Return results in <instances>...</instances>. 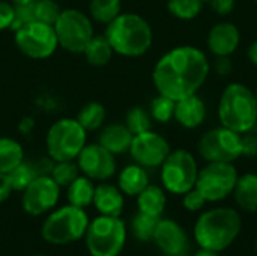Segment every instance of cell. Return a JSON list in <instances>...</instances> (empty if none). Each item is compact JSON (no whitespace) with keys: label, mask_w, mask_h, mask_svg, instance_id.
<instances>
[{"label":"cell","mask_w":257,"mask_h":256,"mask_svg":"<svg viewBox=\"0 0 257 256\" xmlns=\"http://www.w3.org/2000/svg\"><path fill=\"white\" fill-rule=\"evenodd\" d=\"M209 74L205 53L191 45H181L167 51L152 72L158 94L179 101L197 94Z\"/></svg>","instance_id":"cell-1"},{"label":"cell","mask_w":257,"mask_h":256,"mask_svg":"<svg viewBox=\"0 0 257 256\" xmlns=\"http://www.w3.org/2000/svg\"><path fill=\"white\" fill-rule=\"evenodd\" d=\"M105 38L108 39L114 53L125 57L143 56L152 45V29L149 23L139 14H119L107 24Z\"/></svg>","instance_id":"cell-2"},{"label":"cell","mask_w":257,"mask_h":256,"mask_svg":"<svg viewBox=\"0 0 257 256\" xmlns=\"http://www.w3.org/2000/svg\"><path fill=\"white\" fill-rule=\"evenodd\" d=\"M241 216L233 208H214L203 213L194 225V238L202 249L223 252L239 235Z\"/></svg>","instance_id":"cell-3"},{"label":"cell","mask_w":257,"mask_h":256,"mask_svg":"<svg viewBox=\"0 0 257 256\" xmlns=\"http://www.w3.org/2000/svg\"><path fill=\"white\" fill-rule=\"evenodd\" d=\"M218 118L223 127L244 134L257 122L256 94L242 83L229 84L218 103Z\"/></svg>","instance_id":"cell-4"},{"label":"cell","mask_w":257,"mask_h":256,"mask_svg":"<svg viewBox=\"0 0 257 256\" xmlns=\"http://www.w3.org/2000/svg\"><path fill=\"white\" fill-rule=\"evenodd\" d=\"M89 217L83 208L65 205L53 211L44 222L41 235L50 244H69L84 237Z\"/></svg>","instance_id":"cell-5"},{"label":"cell","mask_w":257,"mask_h":256,"mask_svg":"<svg viewBox=\"0 0 257 256\" xmlns=\"http://www.w3.org/2000/svg\"><path fill=\"white\" fill-rule=\"evenodd\" d=\"M87 143V131L77 119L60 118L47 133L45 146L48 157L54 161L75 160Z\"/></svg>","instance_id":"cell-6"},{"label":"cell","mask_w":257,"mask_h":256,"mask_svg":"<svg viewBox=\"0 0 257 256\" xmlns=\"http://www.w3.org/2000/svg\"><path fill=\"white\" fill-rule=\"evenodd\" d=\"M84 238L92 256H119L126 241V228L120 217L99 216L89 222Z\"/></svg>","instance_id":"cell-7"},{"label":"cell","mask_w":257,"mask_h":256,"mask_svg":"<svg viewBox=\"0 0 257 256\" xmlns=\"http://www.w3.org/2000/svg\"><path fill=\"white\" fill-rule=\"evenodd\" d=\"M53 26L59 45L72 54H83L95 35L92 20L78 9H62Z\"/></svg>","instance_id":"cell-8"},{"label":"cell","mask_w":257,"mask_h":256,"mask_svg":"<svg viewBox=\"0 0 257 256\" xmlns=\"http://www.w3.org/2000/svg\"><path fill=\"white\" fill-rule=\"evenodd\" d=\"M199 169L197 161L191 152L185 149L170 151L161 164V181L167 192L173 195H184L194 189Z\"/></svg>","instance_id":"cell-9"},{"label":"cell","mask_w":257,"mask_h":256,"mask_svg":"<svg viewBox=\"0 0 257 256\" xmlns=\"http://www.w3.org/2000/svg\"><path fill=\"white\" fill-rule=\"evenodd\" d=\"M14 41L24 56L39 60L53 56L59 47L54 26L41 21H30L17 29Z\"/></svg>","instance_id":"cell-10"},{"label":"cell","mask_w":257,"mask_h":256,"mask_svg":"<svg viewBox=\"0 0 257 256\" xmlns=\"http://www.w3.org/2000/svg\"><path fill=\"white\" fill-rule=\"evenodd\" d=\"M197 151L208 163H233L242 155L241 134L221 125L200 137Z\"/></svg>","instance_id":"cell-11"},{"label":"cell","mask_w":257,"mask_h":256,"mask_svg":"<svg viewBox=\"0 0 257 256\" xmlns=\"http://www.w3.org/2000/svg\"><path fill=\"white\" fill-rule=\"evenodd\" d=\"M238 181V170L233 163H208L199 170L196 189L202 193L206 202H218L226 199Z\"/></svg>","instance_id":"cell-12"},{"label":"cell","mask_w":257,"mask_h":256,"mask_svg":"<svg viewBox=\"0 0 257 256\" xmlns=\"http://www.w3.org/2000/svg\"><path fill=\"white\" fill-rule=\"evenodd\" d=\"M60 198V187L50 175H38L23 190V210L30 216H42L53 210Z\"/></svg>","instance_id":"cell-13"},{"label":"cell","mask_w":257,"mask_h":256,"mask_svg":"<svg viewBox=\"0 0 257 256\" xmlns=\"http://www.w3.org/2000/svg\"><path fill=\"white\" fill-rule=\"evenodd\" d=\"M128 152L137 164L143 167H158L170 154V145L163 136L149 130L133 137Z\"/></svg>","instance_id":"cell-14"},{"label":"cell","mask_w":257,"mask_h":256,"mask_svg":"<svg viewBox=\"0 0 257 256\" xmlns=\"http://www.w3.org/2000/svg\"><path fill=\"white\" fill-rule=\"evenodd\" d=\"M75 160L80 172L92 181L104 183L116 174L114 154L107 151L99 143H86Z\"/></svg>","instance_id":"cell-15"},{"label":"cell","mask_w":257,"mask_h":256,"mask_svg":"<svg viewBox=\"0 0 257 256\" xmlns=\"http://www.w3.org/2000/svg\"><path fill=\"white\" fill-rule=\"evenodd\" d=\"M152 240L167 256H184L188 247V238L184 228L170 219H160Z\"/></svg>","instance_id":"cell-16"},{"label":"cell","mask_w":257,"mask_h":256,"mask_svg":"<svg viewBox=\"0 0 257 256\" xmlns=\"http://www.w3.org/2000/svg\"><path fill=\"white\" fill-rule=\"evenodd\" d=\"M241 42L239 29L233 23H218L208 35V48L215 56H230Z\"/></svg>","instance_id":"cell-17"},{"label":"cell","mask_w":257,"mask_h":256,"mask_svg":"<svg viewBox=\"0 0 257 256\" xmlns=\"http://www.w3.org/2000/svg\"><path fill=\"white\" fill-rule=\"evenodd\" d=\"M179 125L184 128L193 130L203 124L206 118V106L202 98H199L196 94L190 95L187 98H182L176 101L175 104V116H173Z\"/></svg>","instance_id":"cell-18"},{"label":"cell","mask_w":257,"mask_h":256,"mask_svg":"<svg viewBox=\"0 0 257 256\" xmlns=\"http://www.w3.org/2000/svg\"><path fill=\"white\" fill-rule=\"evenodd\" d=\"M93 205L101 216L120 217L123 211V205H125L123 193L120 192L119 187L113 184L101 183L99 186L95 187Z\"/></svg>","instance_id":"cell-19"},{"label":"cell","mask_w":257,"mask_h":256,"mask_svg":"<svg viewBox=\"0 0 257 256\" xmlns=\"http://www.w3.org/2000/svg\"><path fill=\"white\" fill-rule=\"evenodd\" d=\"M134 134L125 124H108L105 125L98 137V143L111 154H125L130 151Z\"/></svg>","instance_id":"cell-20"},{"label":"cell","mask_w":257,"mask_h":256,"mask_svg":"<svg viewBox=\"0 0 257 256\" xmlns=\"http://www.w3.org/2000/svg\"><path fill=\"white\" fill-rule=\"evenodd\" d=\"M148 186H149L148 172L143 166L137 163L125 166L117 177V187L123 195L128 196H137Z\"/></svg>","instance_id":"cell-21"},{"label":"cell","mask_w":257,"mask_h":256,"mask_svg":"<svg viewBox=\"0 0 257 256\" xmlns=\"http://www.w3.org/2000/svg\"><path fill=\"white\" fill-rule=\"evenodd\" d=\"M233 195L236 204L244 211H257V174H245L238 177Z\"/></svg>","instance_id":"cell-22"},{"label":"cell","mask_w":257,"mask_h":256,"mask_svg":"<svg viewBox=\"0 0 257 256\" xmlns=\"http://www.w3.org/2000/svg\"><path fill=\"white\" fill-rule=\"evenodd\" d=\"M166 193L161 187L149 184L146 189H143L137 195V207L140 213L154 216V217H161V214L166 210Z\"/></svg>","instance_id":"cell-23"},{"label":"cell","mask_w":257,"mask_h":256,"mask_svg":"<svg viewBox=\"0 0 257 256\" xmlns=\"http://www.w3.org/2000/svg\"><path fill=\"white\" fill-rule=\"evenodd\" d=\"M66 198L68 202L78 208H86L93 204V195H95V186L93 181L87 177H77L68 187Z\"/></svg>","instance_id":"cell-24"},{"label":"cell","mask_w":257,"mask_h":256,"mask_svg":"<svg viewBox=\"0 0 257 256\" xmlns=\"http://www.w3.org/2000/svg\"><path fill=\"white\" fill-rule=\"evenodd\" d=\"M113 53L114 51H113L108 39L105 38V35H93V38L89 41V44L86 45V48L83 51L86 60L92 66L107 65L110 62Z\"/></svg>","instance_id":"cell-25"},{"label":"cell","mask_w":257,"mask_h":256,"mask_svg":"<svg viewBox=\"0 0 257 256\" xmlns=\"http://www.w3.org/2000/svg\"><path fill=\"white\" fill-rule=\"evenodd\" d=\"M24 160L21 143L12 137H0V174H9Z\"/></svg>","instance_id":"cell-26"},{"label":"cell","mask_w":257,"mask_h":256,"mask_svg":"<svg viewBox=\"0 0 257 256\" xmlns=\"http://www.w3.org/2000/svg\"><path fill=\"white\" fill-rule=\"evenodd\" d=\"M105 118H107L105 107L101 103L90 101L81 107V110L78 112L77 121L89 133V131H96V130L102 128Z\"/></svg>","instance_id":"cell-27"},{"label":"cell","mask_w":257,"mask_h":256,"mask_svg":"<svg viewBox=\"0 0 257 256\" xmlns=\"http://www.w3.org/2000/svg\"><path fill=\"white\" fill-rule=\"evenodd\" d=\"M89 12L92 20L107 26L122 12V0H90Z\"/></svg>","instance_id":"cell-28"},{"label":"cell","mask_w":257,"mask_h":256,"mask_svg":"<svg viewBox=\"0 0 257 256\" xmlns=\"http://www.w3.org/2000/svg\"><path fill=\"white\" fill-rule=\"evenodd\" d=\"M39 175L36 163H30V161H21L15 169H12L8 174V178L11 181L12 190L15 192H23L36 177Z\"/></svg>","instance_id":"cell-29"},{"label":"cell","mask_w":257,"mask_h":256,"mask_svg":"<svg viewBox=\"0 0 257 256\" xmlns=\"http://www.w3.org/2000/svg\"><path fill=\"white\" fill-rule=\"evenodd\" d=\"M161 217H154V216H149V214H145V213H140L133 219V232H134V237L139 240V241H151L154 238V234H155V229H157V225L160 222Z\"/></svg>","instance_id":"cell-30"},{"label":"cell","mask_w":257,"mask_h":256,"mask_svg":"<svg viewBox=\"0 0 257 256\" xmlns=\"http://www.w3.org/2000/svg\"><path fill=\"white\" fill-rule=\"evenodd\" d=\"M125 125L128 127V130L136 136L145 131H149L152 127V116L149 112H146L143 107L136 106L131 107L125 116Z\"/></svg>","instance_id":"cell-31"},{"label":"cell","mask_w":257,"mask_h":256,"mask_svg":"<svg viewBox=\"0 0 257 256\" xmlns=\"http://www.w3.org/2000/svg\"><path fill=\"white\" fill-rule=\"evenodd\" d=\"M203 8V0H169V12L179 20H193L196 18Z\"/></svg>","instance_id":"cell-32"},{"label":"cell","mask_w":257,"mask_h":256,"mask_svg":"<svg viewBox=\"0 0 257 256\" xmlns=\"http://www.w3.org/2000/svg\"><path fill=\"white\" fill-rule=\"evenodd\" d=\"M50 177L57 183L59 187H68L77 177H80V169L74 160L54 161Z\"/></svg>","instance_id":"cell-33"},{"label":"cell","mask_w":257,"mask_h":256,"mask_svg":"<svg viewBox=\"0 0 257 256\" xmlns=\"http://www.w3.org/2000/svg\"><path fill=\"white\" fill-rule=\"evenodd\" d=\"M33 15L35 21H41L45 24H54L59 18L62 9L56 0H35L33 2Z\"/></svg>","instance_id":"cell-34"},{"label":"cell","mask_w":257,"mask_h":256,"mask_svg":"<svg viewBox=\"0 0 257 256\" xmlns=\"http://www.w3.org/2000/svg\"><path fill=\"white\" fill-rule=\"evenodd\" d=\"M175 104H176V101L160 94L158 97H155L152 100L149 113H151L152 119H155L157 122L166 124L175 116Z\"/></svg>","instance_id":"cell-35"},{"label":"cell","mask_w":257,"mask_h":256,"mask_svg":"<svg viewBox=\"0 0 257 256\" xmlns=\"http://www.w3.org/2000/svg\"><path fill=\"white\" fill-rule=\"evenodd\" d=\"M206 204V199L202 196V193L194 187L191 190H188L187 193H184V199H182V205L185 210L188 211H200Z\"/></svg>","instance_id":"cell-36"},{"label":"cell","mask_w":257,"mask_h":256,"mask_svg":"<svg viewBox=\"0 0 257 256\" xmlns=\"http://www.w3.org/2000/svg\"><path fill=\"white\" fill-rule=\"evenodd\" d=\"M32 5H29V6H14L15 8V17H14V23H12V27H11V29H14V32L17 29H20L21 26H24V24H27L30 21H35L33 6Z\"/></svg>","instance_id":"cell-37"},{"label":"cell","mask_w":257,"mask_h":256,"mask_svg":"<svg viewBox=\"0 0 257 256\" xmlns=\"http://www.w3.org/2000/svg\"><path fill=\"white\" fill-rule=\"evenodd\" d=\"M15 17V8L11 2L0 0V32L11 29Z\"/></svg>","instance_id":"cell-38"},{"label":"cell","mask_w":257,"mask_h":256,"mask_svg":"<svg viewBox=\"0 0 257 256\" xmlns=\"http://www.w3.org/2000/svg\"><path fill=\"white\" fill-rule=\"evenodd\" d=\"M241 145H242V155L245 157H256L257 155V133L247 131L241 134Z\"/></svg>","instance_id":"cell-39"},{"label":"cell","mask_w":257,"mask_h":256,"mask_svg":"<svg viewBox=\"0 0 257 256\" xmlns=\"http://www.w3.org/2000/svg\"><path fill=\"white\" fill-rule=\"evenodd\" d=\"M218 15H229L235 9V0H208Z\"/></svg>","instance_id":"cell-40"},{"label":"cell","mask_w":257,"mask_h":256,"mask_svg":"<svg viewBox=\"0 0 257 256\" xmlns=\"http://www.w3.org/2000/svg\"><path fill=\"white\" fill-rule=\"evenodd\" d=\"M233 69L232 60L229 56H217V62H215V71L218 75H229Z\"/></svg>","instance_id":"cell-41"},{"label":"cell","mask_w":257,"mask_h":256,"mask_svg":"<svg viewBox=\"0 0 257 256\" xmlns=\"http://www.w3.org/2000/svg\"><path fill=\"white\" fill-rule=\"evenodd\" d=\"M12 193V186L6 174H0V204H3Z\"/></svg>","instance_id":"cell-42"},{"label":"cell","mask_w":257,"mask_h":256,"mask_svg":"<svg viewBox=\"0 0 257 256\" xmlns=\"http://www.w3.org/2000/svg\"><path fill=\"white\" fill-rule=\"evenodd\" d=\"M247 56H248V59H250V62L257 66V39L248 47V50H247Z\"/></svg>","instance_id":"cell-43"},{"label":"cell","mask_w":257,"mask_h":256,"mask_svg":"<svg viewBox=\"0 0 257 256\" xmlns=\"http://www.w3.org/2000/svg\"><path fill=\"white\" fill-rule=\"evenodd\" d=\"M33 128V121L26 118L20 122V131H24V133H30V130Z\"/></svg>","instance_id":"cell-44"},{"label":"cell","mask_w":257,"mask_h":256,"mask_svg":"<svg viewBox=\"0 0 257 256\" xmlns=\"http://www.w3.org/2000/svg\"><path fill=\"white\" fill-rule=\"evenodd\" d=\"M14 6H29L32 5L35 0H9Z\"/></svg>","instance_id":"cell-45"},{"label":"cell","mask_w":257,"mask_h":256,"mask_svg":"<svg viewBox=\"0 0 257 256\" xmlns=\"http://www.w3.org/2000/svg\"><path fill=\"white\" fill-rule=\"evenodd\" d=\"M194 256H218V252L214 250H208V249H200Z\"/></svg>","instance_id":"cell-46"},{"label":"cell","mask_w":257,"mask_h":256,"mask_svg":"<svg viewBox=\"0 0 257 256\" xmlns=\"http://www.w3.org/2000/svg\"><path fill=\"white\" fill-rule=\"evenodd\" d=\"M33 256H45V255H33Z\"/></svg>","instance_id":"cell-47"},{"label":"cell","mask_w":257,"mask_h":256,"mask_svg":"<svg viewBox=\"0 0 257 256\" xmlns=\"http://www.w3.org/2000/svg\"><path fill=\"white\" fill-rule=\"evenodd\" d=\"M256 103H257V94H256Z\"/></svg>","instance_id":"cell-48"},{"label":"cell","mask_w":257,"mask_h":256,"mask_svg":"<svg viewBox=\"0 0 257 256\" xmlns=\"http://www.w3.org/2000/svg\"><path fill=\"white\" fill-rule=\"evenodd\" d=\"M256 250H257V243H256Z\"/></svg>","instance_id":"cell-49"},{"label":"cell","mask_w":257,"mask_h":256,"mask_svg":"<svg viewBox=\"0 0 257 256\" xmlns=\"http://www.w3.org/2000/svg\"><path fill=\"white\" fill-rule=\"evenodd\" d=\"M203 2H208V0H203Z\"/></svg>","instance_id":"cell-50"},{"label":"cell","mask_w":257,"mask_h":256,"mask_svg":"<svg viewBox=\"0 0 257 256\" xmlns=\"http://www.w3.org/2000/svg\"><path fill=\"white\" fill-rule=\"evenodd\" d=\"M254 2H256V3H257V0H254Z\"/></svg>","instance_id":"cell-51"}]
</instances>
